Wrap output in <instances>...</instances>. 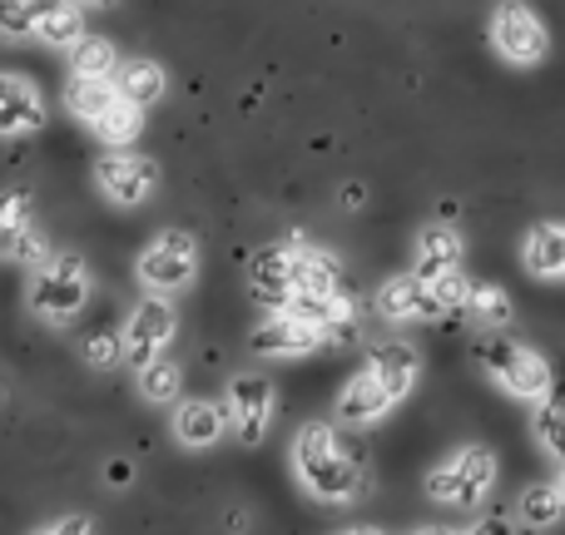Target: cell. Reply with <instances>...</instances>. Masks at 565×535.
<instances>
[{
    "label": "cell",
    "instance_id": "cell-3",
    "mask_svg": "<svg viewBox=\"0 0 565 535\" xmlns=\"http://www.w3.org/2000/svg\"><path fill=\"white\" fill-rule=\"evenodd\" d=\"M497 486V457L487 447H461L427 471V501L447 511H477Z\"/></svg>",
    "mask_w": 565,
    "mask_h": 535
},
{
    "label": "cell",
    "instance_id": "cell-19",
    "mask_svg": "<svg viewBox=\"0 0 565 535\" xmlns=\"http://www.w3.org/2000/svg\"><path fill=\"white\" fill-rule=\"evenodd\" d=\"M248 292L264 302L268 312L288 308L292 298V264H288V248H258L248 258Z\"/></svg>",
    "mask_w": 565,
    "mask_h": 535
},
{
    "label": "cell",
    "instance_id": "cell-13",
    "mask_svg": "<svg viewBox=\"0 0 565 535\" xmlns=\"http://www.w3.org/2000/svg\"><path fill=\"white\" fill-rule=\"evenodd\" d=\"M377 308L387 312L392 322H431L441 318V302L431 292V282H422L417 272H397L377 288Z\"/></svg>",
    "mask_w": 565,
    "mask_h": 535
},
{
    "label": "cell",
    "instance_id": "cell-33",
    "mask_svg": "<svg viewBox=\"0 0 565 535\" xmlns=\"http://www.w3.org/2000/svg\"><path fill=\"white\" fill-rule=\"evenodd\" d=\"M89 531H95V516H60L40 526V535H89Z\"/></svg>",
    "mask_w": 565,
    "mask_h": 535
},
{
    "label": "cell",
    "instance_id": "cell-23",
    "mask_svg": "<svg viewBox=\"0 0 565 535\" xmlns=\"http://www.w3.org/2000/svg\"><path fill=\"white\" fill-rule=\"evenodd\" d=\"M561 511H565L561 481H536V486H526L521 491V501H516L521 526H531V531H551L561 521Z\"/></svg>",
    "mask_w": 565,
    "mask_h": 535
},
{
    "label": "cell",
    "instance_id": "cell-10",
    "mask_svg": "<svg viewBox=\"0 0 565 535\" xmlns=\"http://www.w3.org/2000/svg\"><path fill=\"white\" fill-rule=\"evenodd\" d=\"M50 248L35 224V204L25 189H6L0 194V258L6 264H40Z\"/></svg>",
    "mask_w": 565,
    "mask_h": 535
},
{
    "label": "cell",
    "instance_id": "cell-8",
    "mask_svg": "<svg viewBox=\"0 0 565 535\" xmlns=\"http://www.w3.org/2000/svg\"><path fill=\"white\" fill-rule=\"evenodd\" d=\"M228 427L238 431V441L244 447H258V441L268 437V421H274L278 411V392L274 382L264 377V372H238L234 382H228Z\"/></svg>",
    "mask_w": 565,
    "mask_h": 535
},
{
    "label": "cell",
    "instance_id": "cell-18",
    "mask_svg": "<svg viewBox=\"0 0 565 535\" xmlns=\"http://www.w3.org/2000/svg\"><path fill=\"white\" fill-rule=\"evenodd\" d=\"M224 431H228V411L218 407V402L189 397V402H179V407H174V441H179V447L204 451V447H214Z\"/></svg>",
    "mask_w": 565,
    "mask_h": 535
},
{
    "label": "cell",
    "instance_id": "cell-11",
    "mask_svg": "<svg viewBox=\"0 0 565 535\" xmlns=\"http://www.w3.org/2000/svg\"><path fill=\"white\" fill-rule=\"evenodd\" d=\"M174 332H179L174 302L159 298V292H149V298L139 302L135 312H129V328L119 332V342H125V362H129V367L149 362L154 352H164L169 342H174Z\"/></svg>",
    "mask_w": 565,
    "mask_h": 535
},
{
    "label": "cell",
    "instance_id": "cell-34",
    "mask_svg": "<svg viewBox=\"0 0 565 535\" xmlns=\"http://www.w3.org/2000/svg\"><path fill=\"white\" fill-rule=\"evenodd\" d=\"M105 481H109V486H129V481H135V467H129L125 457H115V461L105 467Z\"/></svg>",
    "mask_w": 565,
    "mask_h": 535
},
{
    "label": "cell",
    "instance_id": "cell-2",
    "mask_svg": "<svg viewBox=\"0 0 565 535\" xmlns=\"http://www.w3.org/2000/svg\"><path fill=\"white\" fill-rule=\"evenodd\" d=\"M30 268L25 302L40 322H70L89 302V268L79 254H45Z\"/></svg>",
    "mask_w": 565,
    "mask_h": 535
},
{
    "label": "cell",
    "instance_id": "cell-35",
    "mask_svg": "<svg viewBox=\"0 0 565 535\" xmlns=\"http://www.w3.org/2000/svg\"><path fill=\"white\" fill-rule=\"evenodd\" d=\"M75 6H89V10H109V6H119V0H75Z\"/></svg>",
    "mask_w": 565,
    "mask_h": 535
},
{
    "label": "cell",
    "instance_id": "cell-30",
    "mask_svg": "<svg viewBox=\"0 0 565 535\" xmlns=\"http://www.w3.org/2000/svg\"><path fill=\"white\" fill-rule=\"evenodd\" d=\"M541 407H536V441H541V451H546L551 461H565V431H561V397H556V387L551 392H541Z\"/></svg>",
    "mask_w": 565,
    "mask_h": 535
},
{
    "label": "cell",
    "instance_id": "cell-31",
    "mask_svg": "<svg viewBox=\"0 0 565 535\" xmlns=\"http://www.w3.org/2000/svg\"><path fill=\"white\" fill-rule=\"evenodd\" d=\"M85 362H89V367H99V372L119 367V362H125V342H119V328H105V332H95V338H85Z\"/></svg>",
    "mask_w": 565,
    "mask_h": 535
},
{
    "label": "cell",
    "instance_id": "cell-28",
    "mask_svg": "<svg viewBox=\"0 0 565 535\" xmlns=\"http://www.w3.org/2000/svg\"><path fill=\"white\" fill-rule=\"evenodd\" d=\"M79 35H85V6H75V0H60L35 30L40 45H55V50H70Z\"/></svg>",
    "mask_w": 565,
    "mask_h": 535
},
{
    "label": "cell",
    "instance_id": "cell-29",
    "mask_svg": "<svg viewBox=\"0 0 565 535\" xmlns=\"http://www.w3.org/2000/svg\"><path fill=\"white\" fill-rule=\"evenodd\" d=\"M119 65V50L109 45L105 35H79L75 45H70V75H109V69Z\"/></svg>",
    "mask_w": 565,
    "mask_h": 535
},
{
    "label": "cell",
    "instance_id": "cell-16",
    "mask_svg": "<svg viewBox=\"0 0 565 535\" xmlns=\"http://www.w3.org/2000/svg\"><path fill=\"white\" fill-rule=\"evenodd\" d=\"M109 79H115V95L129 99V105H139V109H154L159 99L169 95V69L149 55L119 60V65L109 69Z\"/></svg>",
    "mask_w": 565,
    "mask_h": 535
},
{
    "label": "cell",
    "instance_id": "cell-17",
    "mask_svg": "<svg viewBox=\"0 0 565 535\" xmlns=\"http://www.w3.org/2000/svg\"><path fill=\"white\" fill-rule=\"evenodd\" d=\"M461 258H467V244H461V234L451 224H427L417 234V248H412V272H417L422 282L441 278V272L461 268Z\"/></svg>",
    "mask_w": 565,
    "mask_h": 535
},
{
    "label": "cell",
    "instance_id": "cell-5",
    "mask_svg": "<svg viewBox=\"0 0 565 535\" xmlns=\"http://www.w3.org/2000/svg\"><path fill=\"white\" fill-rule=\"evenodd\" d=\"M491 45H497V55L507 60V65L531 69L551 55V30L526 0H501V6L491 10Z\"/></svg>",
    "mask_w": 565,
    "mask_h": 535
},
{
    "label": "cell",
    "instance_id": "cell-1",
    "mask_svg": "<svg viewBox=\"0 0 565 535\" xmlns=\"http://www.w3.org/2000/svg\"><path fill=\"white\" fill-rule=\"evenodd\" d=\"M292 471H298L302 491L328 501V506H352L367 486V477L358 471V457L342 447L328 421H308L292 437Z\"/></svg>",
    "mask_w": 565,
    "mask_h": 535
},
{
    "label": "cell",
    "instance_id": "cell-14",
    "mask_svg": "<svg viewBox=\"0 0 565 535\" xmlns=\"http://www.w3.org/2000/svg\"><path fill=\"white\" fill-rule=\"evenodd\" d=\"M392 407H397V402H392V392L377 382V372L362 367L358 377H348V387L338 392V407L332 411H338L342 427H372V421H382Z\"/></svg>",
    "mask_w": 565,
    "mask_h": 535
},
{
    "label": "cell",
    "instance_id": "cell-6",
    "mask_svg": "<svg viewBox=\"0 0 565 535\" xmlns=\"http://www.w3.org/2000/svg\"><path fill=\"white\" fill-rule=\"evenodd\" d=\"M194 272H199V244L184 228H164V234L149 238L145 254H139V282H145L149 292H159V298L184 292L189 282H194Z\"/></svg>",
    "mask_w": 565,
    "mask_h": 535
},
{
    "label": "cell",
    "instance_id": "cell-4",
    "mask_svg": "<svg viewBox=\"0 0 565 535\" xmlns=\"http://www.w3.org/2000/svg\"><path fill=\"white\" fill-rule=\"evenodd\" d=\"M477 362L481 372H487L491 382H497L507 397H521V402H536L541 392L556 387V372H551V362L541 357L536 347H526V342H511V338H487L477 347Z\"/></svg>",
    "mask_w": 565,
    "mask_h": 535
},
{
    "label": "cell",
    "instance_id": "cell-21",
    "mask_svg": "<svg viewBox=\"0 0 565 535\" xmlns=\"http://www.w3.org/2000/svg\"><path fill=\"white\" fill-rule=\"evenodd\" d=\"M521 264L526 272H536L541 282H556L565 272V228L556 218H546V224H536L526 234V244H521Z\"/></svg>",
    "mask_w": 565,
    "mask_h": 535
},
{
    "label": "cell",
    "instance_id": "cell-20",
    "mask_svg": "<svg viewBox=\"0 0 565 535\" xmlns=\"http://www.w3.org/2000/svg\"><path fill=\"white\" fill-rule=\"evenodd\" d=\"M367 367L377 372V382L392 392V402H402L422 377V352L412 347V342H382V347L372 352Z\"/></svg>",
    "mask_w": 565,
    "mask_h": 535
},
{
    "label": "cell",
    "instance_id": "cell-26",
    "mask_svg": "<svg viewBox=\"0 0 565 535\" xmlns=\"http://www.w3.org/2000/svg\"><path fill=\"white\" fill-rule=\"evenodd\" d=\"M109 99H115V79L109 75H70V85H65V109L75 119H95L99 109L109 105Z\"/></svg>",
    "mask_w": 565,
    "mask_h": 535
},
{
    "label": "cell",
    "instance_id": "cell-9",
    "mask_svg": "<svg viewBox=\"0 0 565 535\" xmlns=\"http://www.w3.org/2000/svg\"><path fill=\"white\" fill-rule=\"evenodd\" d=\"M328 342V328L292 308H274L254 332H248V347L264 352V357H308Z\"/></svg>",
    "mask_w": 565,
    "mask_h": 535
},
{
    "label": "cell",
    "instance_id": "cell-24",
    "mask_svg": "<svg viewBox=\"0 0 565 535\" xmlns=\"http://www.w3.org/2000/svg\"><path fill=\"white\" fill-rule=\"evenodd\" d=\"M139 392H145V402H154V407H169V402H179V387H184V372H179V362L169 357V352H154L149 362H139Z\"/></svg>",
    "mask_w": 565,
    "mask_h": 535
},
{
    "label": "cell",
    "instance_id": "cell-15",
    "mask_svg": "<svg viewBox=\"0 0 565 535\" xmlns=\"http://www.w3.org/2000/svg\"><path fill=\"white\" fill-rule=\"evenodd\" d=\"M288 264H292V292H308V298H342L348 292V278H342V264L322 248H288Z\"/></svg>",
    "mask_w": 565,
    "mask_h": 535
},
{
    "label": "cell",
    "instance_id": "cell-27",
    "mask_svg": "<svg viewBox=\"0 0 565 535\" xmlns=\"http://www.w3.org/2000/svg\"><path fill=\"white\" fill-rule=\"evenodd\" d=\"M60 0H0V40H35L40 20L55 10Z\"/></svg>",
    "mask_w": 565,
    "mask_h": 535
},
{
    "label": "cell",
    "instance_id": "cell-12",
    "mask_svg": "<svg viewBox=\"0 0 565 535\" xmlns=\"http://www.w3.org/2000/svg\"><path fill=\"white\" fill-rule=\"evenodd\" d=\"M45 115L50 109H45V95H40L35 79L0 69V139L35 135V129H45Z\"/></svg>",
    "mask_w": 565,
    "mask_h": 535
},
{
    "label": "cell",
    "instance_id": "cell-22",
    "mask_svg": "<svg viewBox=\"0 0 565 535\" xmlns=\"http://www.w3.org/2000/svg\"><path fill=\"white\" fill-rule=\"evenodd\" d=\"M89 129H95V135L105 139L109 149H129L139 135H145V109H139V105H129V99H119V95H115L105 109H99L95 119H89Z\"/></svg>",
    "mask_w": 565,
    "mask_h": 535
},
{
    "label": "cell",
    "instance_id": "cell-7",
    "mask_svg": "<svg viewBox=\"0 0 565 535\" xmlns=\"http://www.w3.org/2000/svg\"><path fill=\"white\" fill-rule=\"evenodd\" d=\"M95 184L109 204L119 208H139L145 199H154L159 189V164L149 154H129V149H115V154L95 159Z\"/></svg>",
    "mask_w": 565,
    "mask_h": 535
},
{
    "label": "cell",
    "instance_id": "cell-25",
    "mask_svg": "<svg viewBox=\"0 0 565 535\" xmlns=\"http://www.w3.org/2000/svg\"><path fill=\"white\" fill-rule=\"evenodd\" d=\"M461 312H471L481 328L501 332L511 318H516V302H511V292L501 288V282H471V292H467V302H461Z\"/></svg>",
    "mask_w": 565,
    "mask_h": 535
},
{
    "label": "cell",
    "instance_id": "cell-32",
    "mask_svg": "<svg viewBox=\"0 0 565 535\" xmlns=\"http://www.w3.org/2000/svg\"><path fill=\"white\" fill-rule=\"evenodd\" d=\"M431 292H437L441 312H461V302H467V292H471V278L461 268H451V272H441V278H431Z\"/></svg>",
    "mask_w": 565,
    "mask_h": 535
}]
</instances>
